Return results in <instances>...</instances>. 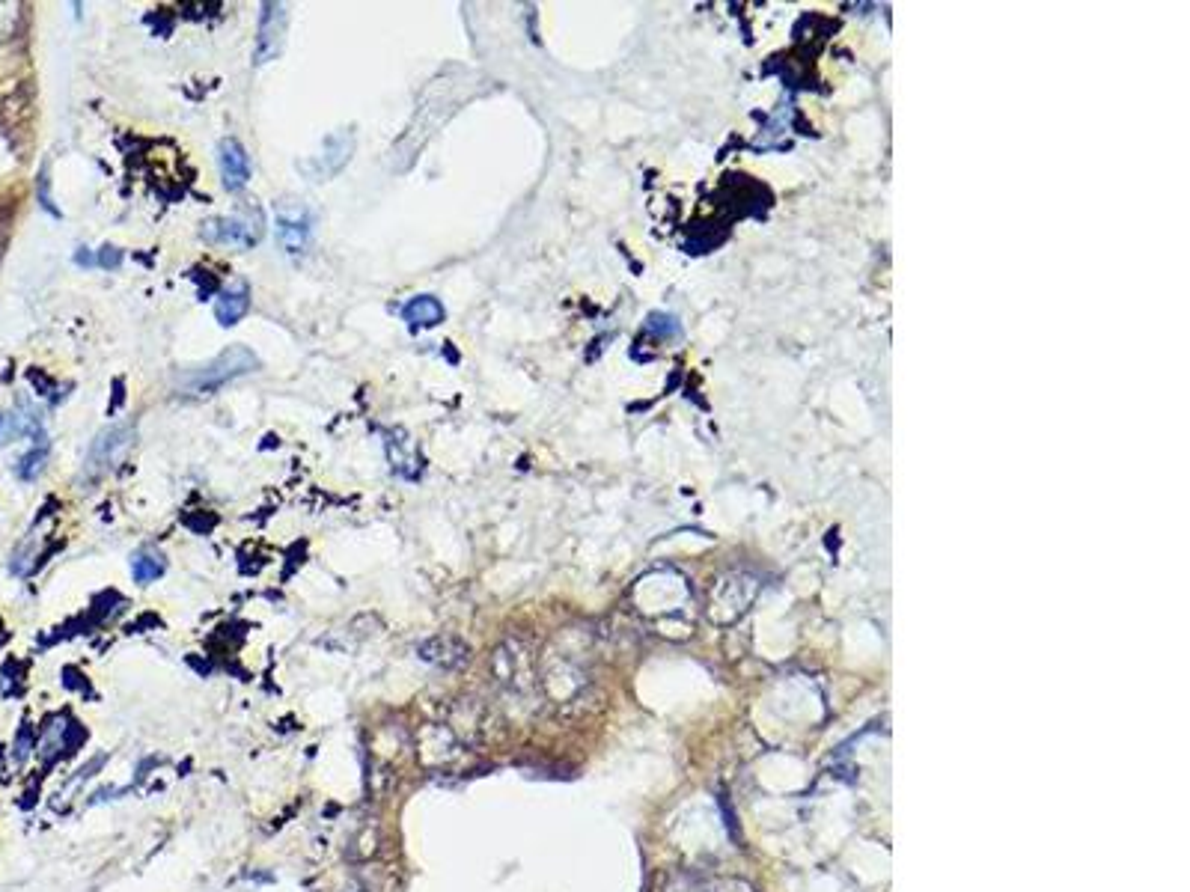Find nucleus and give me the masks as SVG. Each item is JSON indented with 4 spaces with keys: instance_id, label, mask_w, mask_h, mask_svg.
<instances>
[{
    "instance_id": "3",
    "label": "nucleus",
    "mask_w": 1190,
    "mask_h": 892,
    "mask_svg": "<svg viewBox=\"0 0 1190 892\" xmlns=\"http://www.w3.org/2000/svg\"><path fill=\"white\" fill-rule=\"evenodd\" d=\"M131 441H134L131 426H111V429H105V432L96 438L93 449H90V470H108V467H114L119 458L125 455V449L131 446Z\"/></svg>"
},
{
    "instance_id": "10",
    "label": "nucleus",
    "mask_w": 1190,
    "mask_h": 892,
    "mask_svg": "<svg viewBox=\"0 0 1190 892\" xmlns=\"http://www.w3.org/2000/svg\"><path fill=\"white\" fill-rule=\"evenodd\" d=\"M119 253H102V265H117Z\"/></svg>"
},
{
    "instance_id": "9",
    "label": "nucleus",
    "mask_w": 1190,
    "mask_h": 892,
    "mask_svg": "<svg viewBox=\"0 0 1190 892\" xmlns=\"http://www.w3.org/2000/svg\"><path fill=\"white\" fill-rule=\"evenodd\" d=\"M161 574V559L155 557H137L134 559V580L149 583Z\"/></svg>"
},
{
    "instance_id": "4",
    "label": "nucleus",
    "mask_w": 1190,
    "mask_h": 892,
    "mask_svg": "<svg viewBox=\"0 0 1190 892\" xmlns=\"http://www.w3.org/2000/svg\"><path fill=\"white\" fill-rule=\"evenodd\" d=\"M283 30H286V12L283 6L268 3L259 21V42H256V63H268L283 42Z\"/></svg>"
},
{
    "instance_id": "2",
    "label": "nucleus",
    "mask_w": 1190,
    "mask_h": 892,
    "mask_svg": "<svg viewBox=\"0 0 1190 892\" xmlns=\"http://www.w3.org/2000/svg\"><path fill=\"white\" fill-rule=\"evenodd\" d=\"M200 235L212 244H233V247H253L262 238V215L244 212L236 218H215L203 223Z\"/></svg>"
},
{
    "instance_id": "5",
    "label": "nucleus",
    "mask_w": 1190,
    "mask_h": 892,
    "mask_svg": "<svg viewBox=\"0 0 1190 892\" xmlns=\"http://www.w3.org/2000/svg\"><path fill=\"white\" fill-rule=\"evenodd\" d=\"M218 152H221V176H224L227 191H241L247 185V179H250V164H247V155H244L241 143L238 140H221Z\"/></svg>"
},
{
    "instance_id": "7",
    "label": "nucleus",
    "mask_w": 1190,
    "mask_h": 892,
    "mask_svg": "<svg viewBox=\"0 0 1190 892\" xmlns=\"http://www.w3.org/2000/svg\"><path fill=\"white\" fill-rule=\"evenodd\" d=\"M247 307H250L247 289H244V286H238V289H233V292H224V295L218 298V304H215V316H218V322H221L224 328H230V325H236V322H241V319H244Z\"/></svg>"
},
{
    "instance_id": "1",
    "label": "nucleus",
    "mask_w": 1190,
    "mask_h": 892,
    "mask_svg": "<svg viewBox=\"0 0 1190 892\" xmlns=\"http://www.w3.org/2000/svg\"><path fill=\"white\" fill-rule=\"evenodd\" d=\"M256 366H259V360H256L253 351H247L244 345H233V348H227L224 354H218L212 363H206L203 369L185 375L182 387H185V393H191V396H206V393L221 390L224 384L236 381L241 375L253 372Z\"/></svg>"
},
{
    "instance_id": "8",
    "label": "nucleus",
    "mask_w": 1190,
    "mask_h": 892,
    "mask_svg": "<svg viewBox=\"0 0 1190 892\" xmlns=\"http://www.w3.org/2000/svg\"><path fill=\"white\" fill-rule=\"evenodd\" d=\"M280 241L286 244L289 253H298V250L304 247V241H307V221H304V215H295V218H283V221H280Z\"/></svg>"
},
{
    "instance_id": "6",
    "label": "nucleus",
    "mask_w": 1190,
    "mask_h": 892,
    "mask_svg": "<svg viewBox=\"0 0 1190 892\" xmlns=\"http://www.w3.org/2000/svg\"><path fill=\"white\" fill-rule=\"evenodd\" d=\"M402 316H405V322H411V325H420V328H435V325H441L444 322V307H441V301L438 298H432V295H423V298H414L405 310H402Z\"/></svg>"
}]
</instances>
